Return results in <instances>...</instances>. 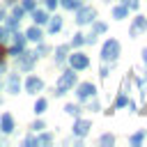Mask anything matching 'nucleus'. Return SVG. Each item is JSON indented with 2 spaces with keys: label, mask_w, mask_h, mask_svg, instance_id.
Listing matches in <instances>:
<instances>
[{
  "label": "nucleus",
  "mask_w": 147,
  "mask_h": 147,
  "mask_svg": "<svg viewBox=\"0 0 147 147\" xmlns=\"http://www.w3.org/2000/svg\"><path fill=\"white\" fill-rule=\"evenodd\" d=\"M46 108H48V101H46V99H37V103H34V113H37V115H44Z\"/></svg>",
  "instance_id": "nucleus-16"
},
{
  "label": "nucleus",
  "mask_w": 147,
  "mask_h": 147,
  "mask_svg": "<svg viewBox=\"0 0 147 147\" xmlns=\"http://www.w3.org/2000/svg\"><path fill=\"white\" fill-rule=\"evenodd\" d=\"M5 34H7V30H5V28H0V41L5 39Z\"/></svg>",
  "instance_id": "nucleus-32"
},
{
  "label": "nucleus",
  "mask_w": 147,
  "mask_h": 147,
  "mask_svg": "<svg viewBox=\"0 0 147 147\" xmlns=\"http://www.w3.org/2000/svg\"><path fill=\"white\" fill-rule=\"evenodd\" d=\"M48 51H51V48H48V46H44V44H41V46H39V55H46V53H48Z\"/></svg>",
  "instance_id": "nucleus-30"
},
{
  "label": "nucleus",
  "mask_w": 147,
  "mask_h": 147,
  "mask_svg": "<svg viewBox=\"0 0 147 147\" xmlns=\"http://www.w3.org/2000/svg\"><path fill=\"white\" fill-rule=\"evenodd\" d=\"M99 142H101V145H113V142H115V138H113L110 133H106V136H101V138H99Z\"/></svg>",
  "instance_id": "nucleus-19"
},
{
  "label": "nucleus",
  "mask_w": 147,
  "mask_h": 147,
  "mask_svg": "<svg viewBox=\"0 0 147 147\" xmlns=\"http://www.w3.org/2000/svg\"><path fill=\"white\" fill-rule=\"evenodd\" d=\"M67 51H69V46H57V51H55V53H57V55H55V60H57V62H62V60L67 57Z\"/></svg>",
  "instance_id": "nucleus-18"
},
{
  "label": "nucleus",
  "mask_w": 147,
  "mask_h": 147,
  "mask_svg": "<svg viewBox=\"0 0 147 147\" xmlns=\"http://www.w3.org/2000/svg\"><path fill=\"white\" fill-rule=\"evenodd\" d=\"M119 53H122V46H119V41L117 39H108L103 46H101V60L103 62H115L117 57H119Z\"/></svg>",
  "instance_id": "nucleus-1"
},
{
  "label": "nucleus",
  "mask_w": 147,
  "mask_h": 147,
  "mask_svg": "<svg viewBox=\"0 0 147 147\" xmlns=\"http://www.w3.org/2000/svg\"><path fill=\"white\" fill-rule=\"evenodd\" d=\"M0 131H2V133H11V131H14V117H11L9 113H5V115L0 117Z\"/></svg>",
  "instance_id": "nucleus-8"
},
{
  "label": "nucleus",
  "mask_w": 147,
  "mask_h": 147,
  "mask_svg": "<svg viewBox=\"0 0 147 147\" xmlns=\"http://www.w3.org/2000/svg\"><path fill=\"white\" fill-rule=\"evenodd\" d=\"M41 129H46V124H44L41 119H37V122H32V131H41Z\"/></svg>",
  "instance_id": "nucleus-23"
},
{
  "label": "nucleus",
  "mask_w": 147,
  "mask_h": 147,
  "mask_svg": "<svg viewBox=\"0 0 147 147\" xmlns=\"http://www.w3.org/2000/svg\"><path fill=\"white\" fill-rule=\"evenodd\" d=\"M142 142V133H133L131 136V145H140Z\"/></svg>",
  "instance_id": "nucleus-24"
},
{
  "label": "nucleus",
  "mask_w": 147,
  "mask_h": 147,
  "mask_svg": "<svg viewBox=\"0 0 147 147\" xmlns=\"http://www.w3.org/2000/svg\"><path fill=\"white\" fill-rule=\"evenodd\" d=\"M48 142H51V136H48V133H46V136H41V138L37 140V145H48Z\"/></svg>",
  "instance_id": "nucleus-27"
},
{
  "label": "nucleus",
  "mask_w": 147,
  "mask_h": 147,
  "mask_svg": "<svg viewBox=\"0 0 147 147\" xmlns=\"http://www.w3.org/2000/svg\"><path fill=\"white\" fill-rule=\"evenodd\" d=\"M69 62H71V69H76V71H83V69L90 67V57H87L85 53H74V55H69Z\"/></svg>",
  "instance_id": "nucleus-4"
},
{
  "label": "nucleus",
  "mask_w": 147,
  "mask_h": 147,
  "mask_svg": "<svg viewBox=\"0 0 147 147\" xmlns=\"http://www.w3.org/2000/svg\"><path fill=\"white\" fill-rule=\"evenodd\" d=\"M96 18V11L92 7H78V16H76V23L78 25H87V23H94Z\"/></svg>",
  "instance_id": "nucleus-3"
},
{
  "label": "nucleus",
  "mask_w": 147,
  "mask_h": 147,
  "mask_svg": "<svg viewBox=\"0 0 147 147\" xmlns=\"http://www.w3.org/2000/svg\"><path fill=\"white\" fill-rule=\"evenodd\" d=\"M90 119H78L76 124H74V133L76 136H87V131H90Z\"/></svg>",
  "instance_id": "nucleus-10"
},
{
  "label": "nucleus",
  "mask_w": 147,
  "mask_h": 147,
  "mask_svg": "<svg viewBox=\"0 0 147 147\" xmlns=\"http://www.w3.org/2000/svg\"><path fill=\"white\" fill-rule=\"evenodd\" d=\"M23 9L25 11H32L34 9V0H23Z\"/></svg>",
  "instance_id": "nucleus-25"
},
{
  "label": "nucleus",
  "mask_w": 147,
  "mask_h": 147,
  "mask_svg": "<svg viewBox=\"0 0 147 147\" xmlns=\"http://www.w3.org/2000/svg\"><path fill=\"white\" fill-rule=\"evenodd\" d=\"M145 30H147V18L138 14V16L133 18V25H131V37H136L138 32H145Z\"/></svg>",
  "instance_id": "nucleus-7"
},
{
  "label": "nucleus",
  "mask_w": 147,
  "mask_h": 147,
  "mask_svg": "<svg viewBox=\"0 0 147 147\" xmlns=\"http://www.w3.org/2000/svg\"><path fill=\"white\" fill-rule=\"evenodd\" d=\"M2 55H5V48H0V60H2Z\"/></svg>",
  "instance_id": "nucleus-35"
},
{
  "label": "nucleus",
  "mask_w": 147,
  "mask_h": 147,
  "mask_svg": "<svg viewBox=\"0 0 147 147\" xmlns=\"http://www.w3.org/2000/svg\"><path fill=\"white\" fill-rule=\"evenodd\" d=\"M23 85H25L28 94H37V92H41V90H44V80H41V78H37V76H28Z\"/></svg>",
  "instance_id": "nucleus-5"
},
{
  "label": "nucleus",
  "mask_w": 147,
  "mask_h": 147,
  "mask_svg": "<svg viewBox=\"0 0 147 147\" xmlns=\"http://www.w3.org/2000/svg\"><path fill=\"white\" fill-rule=\"evenodd\" d=\"M126 14H129V7H126V5H117V7L113 9V18H117V21H122Z\"/></svg>",
  "instance_id": "nucleus-14"
},
{
  "label": "nucleus",
  "mask_w": 147,
  "mask_h": 147,
  "mask_svg": "<svg viewBox=\"0 0 147 147\" xmlns=\"http://www.w3.org/2000/svg\"><path fill=\"white\" fill-rule=\"evenodd\" d=\"M7 28H9V30H11V32H14V30H16V28H18V18H16V16H11V18H9V21H7Z\"/></svg>",
  "instance_id": "nucleus-20"
},
{
  "label": "nucleus",
  "mask_w": 147,
  "mask_h": 147,
  "mask_svg": "<svg viewBox=\"0 0 147 147\" xmlns=\"http://www.w3.org/2000/svg\"><path fill=\"white\" fill-rule=\"evenodd\" d=\"M76 83V69H67L60 78H57V94H62V92H67L71 85Z\"/></svg>",
  "instance_id": "nucleus-2"
},
{
  "label": "nucleus",
  "mask_w": 147,
  "mask_h": 147,
  "mask_svg": "<svg viewBox=\"0 0 147 147\" xmlns=\"http://www.w3.org/2000/svg\"><path fill=\"white\" fill-rule=\"evenodd\" d=\"M25 145H37V140H34V138H28V136H25Z\"/></svg>",
  "instance_id": "nucleus-31"
},
{
  "label": "nucleus",
  "mask_w": 147,
  "mask_h": 147,
  "mask_svg": "<svg viewBox=\"0 0 147 147\" xmlns=\"http://www.w3.org/2000/svg\"><path fill=\"white\" fill-rule=\"evenodd\" d=\"M142 62L147 64V48H142Z\"/></svg>",
  "instance_id": "nucleus-33"
},
{
  "label": "nucleus",
  "mask_w": 147,
  "mask_h": 147,
  "mask_svg": "<svg viewBox=\"0 0 147 147\" xmlns=\"http://www.w3.org/2000/svg\"><path fill=\"white\" fill-rule=\"evenodd\" d=\"M46 7H48V9H55V7H57V0H46Z\"/></svg>",
  "instance_id": "nucleus-29"
},
{
  "label": "nucleus",
  "mask_w": 147,
  "mask_h": 147,
  "mask_svg": "<svg viewBox=\"0 0 147 147\" xmlns=\"http://www.w3.org/2000/svg\"><path fill=\"white\" fill-rule=\"evenodd\" d=\"M32 18H34L37 25H46L48 23V14L44 9H32Z\"/></svg>",
  "instance_id": "nucleus-11"
},
{
  "label": "nucleus",
  "mask_w": 147,
  "mask_h": 147,
  "mask_svg": "<svg viewBox=\"0 0 147 147\" xmlns=\"http://www.w3.org/2000/svg\"><path fill=\"white\" fill-rule=\"evenodd\" d=\"M23 55H25V57L21 60V67H23V69H32V67H34L37 55H34V53H23Z\"/></svg>",
  "instance_id": "nucleus-13"
},
{
  "label": "nucleus",
  "mask_w": 147,
  "mask_h": 147,
  "mask_svg": "<svg viewBox=\"0 0 147 147\" xmlns=\"http://www.w3.org/2000/svg\"><path fill=\"white\" fill-rule=\"evenodd\" d=\"M64 110H67V113H69V115H78V113H80V110H78V106H76V103H69V106H67V108H64Z\"/></svg>",
  "instance_id": "nucleus-22"
},
{
  "label": "nucleus",
  "mask_w": 147,
  "mask_h": 147,
  "mask_svg": "<svg viewBox=\"0 0 147 147\" xmlns=\"http://www.w3.org/2000/svg\"><path fill=\"white\" fill-rule=\"evenodd\" d=\"M76 94H78V99H80V101H87V99H92V96L96 94V87H94L92 83H80Z\"/></svg>",
  "instance_id": "nucleus-6"
},
{
  "label": "nucleus",
  "mask_w": 147,
  "mask_h": 147,
  "mask_svg": "<svg viewBox=\"0 0 147 147\" xmlns=\"http://www.w3.org/2000/svg\"><path fill=\"white\" fill-rule=\"evenodd\" d=\"M2 18H5V9L0 7V21H2Z\"/></svg>",
  "instance_id": "nucleus-34"
},
{
  "label": "nucleus",
  "mask_w": 147,
  "mask_h": 147,
  "mask_svg": "<svg viewBox=\"0 0 147 147\" xmlns=\"http://www.w3.org/2000/svg\"><path fill=\"white\" fill-rule=\"evenodd\" d=\"M7 90H9V94H18V92H21V80H18V74H9Z\"/></svg>",
  "instance_id": "nucleus-9"
},
{
  "label": "nucleus",
  "mask_w": 147,
  "mask_h": 147,
  "mask_svg": "<svg viewBox=\"0 0 147 147\" xmlns=\"http://www.w3.org/2000/svg\"><path fill=\"white\" fill-rule=\"evenodd\" d=\"M106 23H94V32H106Z\"/></svg>",
  "instance_id": "nucleus-26"
},
{
  "label": "nucleus",
  "mask_w": 147,
  "mask_h": 147,
  "mask_svg": "<svg viewBox=\"0 0 147 147\" xmlns=\"http://www.w3.org/2000/svg\"><path fill=\"white\" fill-rule=\"evenodd\" d=\"M60 5L64 9H78L80 7V0H60Z\"/></svg>",
  "instance_id": "nucleus-17"
},
{
  "label": "nucleus",
  "mask_w": 147,
  "mask_h": 147,
  "mask_svg": "<svg viewBox=\"0 0 147 147\" xmlns=\"http://www.w3.org/2000/svg\"><path fill=\"white\" fill-rule=\"evenodd\" d=\"M7 2H11V0H7Z\"/></svg>",
  "instance_id": "nucleus-36"
},
{
  "label": "nucleus",
  "mask_w": 147,
  "mask_h": 147,
  "mask_svg": "<svg viewBox=\"0 0 147 147\" xmlns=\"http://www.w3.org/2000/svg\"><path fill=\"white\" fill-rule=\"evenodd\" d=\"M83 41H85V39H83V34H76V37H74V46H80Z\"/></svg>",
  "instance_id": "nucleus-28"
},
{
  "label": "nucleus",
  "mask_w": 147,
  "mask_h": 147,
  "mask_svg": "<svg viewBox=\"0 0 147 147\" xmlns=\"http://www.w3.org/2000/svg\"><path fill=\"white\" fill-rule=\"evenodd\" d=\"M25 37L30 39V41H41V30L34 25V28H28V32H25Z\"/></svg>",
  "instance_id": "nucleus-15"
},
{
  "label": "nucleus",
  "mask_w": 147,
  "mask_h": 147,
  "mask_svg": "<svg viewBox=\"0 0 147 147\" xmlns=\"http://www.w3.org/2000/svg\"><path fill=\"white\" fill-rule=\"evenodd\" d=\"M60 28H62V18L60 16H51L48 18V32L55 34V32H60Z\"/></svg>",
  "instance_id": "nucleus-12"
},
{
  "label": "nucleus",
  "mask_w": 147,
  "mask_h": 147,
  "mask_svg": "<svg viewBox=\"0 0 147 147\" xmlns=\"http://www.w3.org/2000/svg\"><path fill=\"white\" fill-rule=\"evenodd\" d=\"M126 101H129V99H126V94H119V96L115 99V108H122V106H124Z\"/></svg>",
  "instance_id": "nucleus-21"
}]
</instances>
